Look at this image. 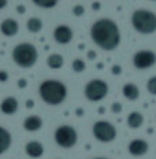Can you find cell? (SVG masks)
I'll list each match as a JSON object with an SVG mask.
<instances>
[{
    "label": "cell",
    "mask_w": 156,
    "mask_h": 159,
    "mask_svg": "<svg viewBox=\"0 0 156 159\" xmlns=\"http://www.w3.org/2000/svg\"><path fill=\"white\" fill-rule=\"evenodd\" d=\"M77 115H82V110H77Z\"/></svg>",
    "instance_id": "d6a6232c"
},
{
    "label": "cell",
    "mask_w": 156,
    "mask_h": 159,
    "mask_svg": "<svg viewBox=\"0 0 156 159\" xmlns=\"http://www.w3.org/2000/svg\"><path fill=\"white\" fill-rule=\"evenodd\" d=\"M126 122H127V126L131 128V129H137L140 128L142 125V122H144V117H142L141 112L138 111H133L130 114L127 115V119H126Z\"/></svg>",
    "instance_id": "e0dca14e"
},
{
    "label": "cell",
    "mask_w": 156,
    "mask_h": 159,
    "mask_svg": "<svg viewBox=\"0 0 156 159\" xmlns=\"http://www.w3.org/2000/svg\"><path fill=\"white\" fill-rule=\"evenodd\" d=\"M25 7H24V6H18V7H16V11H18L19 12V14H24V12H25Z\"/></svg>",
    "instance_id": "f1b7e54d"
},
{
    "label": "cell",
    "mask_w": 156,
    "mask_h": 159,
    "mask_svg": "<svg viewBox=\"0 0 156 159\" xmlns=\"http://www.w3.org/2000/svg\"><path fill=\"white\" fill-rule=\"evenodd\" d=\"M26 85H28V82H26V80L21 78V80H19V81H18V87H19V88H25Z\"/></svg>",
    "instance_id": "4316f807"
},
{
    "label": "cell",
    "mask_w": 156,
    "mask_h": 159,
    "mask_svg": "<svg viewBox=\"0 0 156 159\" xmlns=\"http://www.w3.org/2000/svg\"><path fill=\"white\" fill-rule=\"evenodd\" d=\"M156 63V54L152 51H148V49H142V51L136 52L134 56H133V65L137 69H149L152 67Z\"/></svg>",
    "instance_id": "ba28073f"
},
{
    "label": "cell",
    "mask_w": 156,
    "mask_h": 159,
    "mask_svg": "<svg viewBox=\"0 0 156 159\" xmlns=\"http://www.w3.org/2000/svg\"><path fill=\"white\" fill-rule=\"evenodd\" d=\"M93 136L101 143H109L117 137V128L108 121H97L93 125Z\"/></svg>",
    "instance_id": "52a82bcc"
},
{
    "label": "cell",
    "mask_w": 156,
    "mask_h": 159,
    "mask_svg": "<svg viewBox=\"0 0 156 159\" xmlns=\"http://www.w3.org/2000/svg\"><path fill=\"white\" fill-rule=\"evenodd\" d=\"M95 56H96V52L95 51H89L88 52V58L89 59H95Z\"/></svg>",
    "instance_id": "f546056e"
},
{
    "label": "cell",
    "mask_w": 156,
    "mask_h": 159,
    "mask_svg": "<svg viewBox=\"0 0 156 159\" xmlns=\"http://www.w3.org/2000/svg\"><path fill=\"white\" fill-rule=\"evenodd\" d=\"M99 7H100V6H99V4H97V3H95V4H93V8H95V10H97Z\"/></svg>",
    "instance_id": "1f68e13d"
},
{
    "label": "cell",
    "mask_w": 156,
    "mask_h": 159,
    "mask_svg": "<svg viewBox=\"0 0 156 159\" xmlns=\"http://www.w3.org/2000/svg\"><path fill=\"white\" fill-rule=\"evenodd\" d=\"M152 2H156V0H152Z\"/></svg>",
    "instance_id": "e575fe53"
},
{
    "label": "cell",
    "mask_w": 156,
    "mask_h": 159,
    "mask_svg": "<svg viewBox=\"0 0 156 159\" xmlns=\"http://www.w3.org/2000/svg\"><path fill=\"white\" fill-rule=\"evenodd\" d=\"M38 52L30 43H21L12 49V61L19 67H32L37 62Z\"/></svg>",
    "instance_id": "277c9868"
},
{
    "label": "cell",
    "mask_w": 156,
    "mask_h": 159,
    "mask_svg": "<svg viewBox=\"0 0 156 159\" xmlns=\"http://www.w3.org/2000/svg\"><path fill=\"white\" fill-rule=\"evenodd\" d=\"M78 140V134L73 126L69 125H63L59 126L55 132V141L58 143V145H60L62 148H71L74 147L75 143Z\"/></svg>",
    "instance_id": "5b68a950"
},
{
    "label": "cell",
    "mask_w": 156,
    "mask_h": 159,
    "mask_svg": "<svg viewBox=\"0 0 156 159\" xmlns=\"http://www.w3.org/2000/svg\"><path fill=\"white\" fill-rule=\"evenodd\" d=\"M122 92H123V96L129 100H137L138 96H140V91H138V87L133 82H129V84H125L123 88H122Z\"/></svg>",
    "instance_id": "9a60e30c"
},
{
    "label": "cell",
    "mask_w": 156,
    "mask_h": 159,
    "mask_svg": "<svg viewBox=\"0 0 156 159\" xmlns=\"http://www.w3.org/2000/svg\"><path fill=\"white\" fill-rule=\"evenodd\" d=\"M54 39L59 44H69L73 40V30L67 25H59L54 30Z\"/></svg>",
    "instance_id": "9c48e42d"
},
{
    "label": "cell",
    "mask_w": 156,
    "mask_h": 159,
    "mask_svg": "<svg viewBox=\"0 0 156 159\" xmlns=\"http://www.w3.org/2000/svg\"><path fill=\"white\" fill-rule=\"evenodd\" d=\"M18 30H19L18 22H16L15 19H12V18L4 19V21L2 22V25H0V32H2L4 36H7V37H12V36H15L16 33H18Z\"/></svg>",
    "instance_id": "30bf717a"
},
{
    "label": "cell",
    "mask_w": 156,
    "mask_h": 159,
    "mask_svg": "<svg viewBox=\"0 0 156 159\" xmlns=\"http://www.w3.org/2000/svg\"><path fill=\"white\" fill-rule=\"evenodd\" d=\"M40 96L47 104L58 106L65 102L67 96V88L60 81L56 80H45L40 84Z\"/></svg>",
    "instance_id": "7a4b0ae2"
},
{
    "label": "cell",
    "mask_w": 156,
    "mask_h": 159,
    "mask_svg": "<svg viewBox=\"0 0 156 159\" xmlns=\"http://www.w3.org/2000/svg\"><path fill=\"white\" fill-rule=\"evenodd\" d=\"M63 63H65V61H63V56L59 55V54H51L48 56L47 59V65L49 66L51 69H55V70H58V69H60Z\"/></svg>",
    "instance_id": "ac0fdd59"
},
{
    "label": "cell",
    "mask_w": 156,
    "mask_h": 159,
    "mask_svg": "<svg viewBox=\"0 0 156 159\" xmlns=\"http://www.w3.org/2000/svg\"><path fill=\"white\" fill-rule=\"evenodd\" d=\"M32 2L41 8H54L59 0H32Z\"/></svg>",
    "instance_id": "ffe728a7"
},
{
    "label": "cell",
    "mask_w": 156,
    "mask_h": 159,
    "mask_svg": "<svg viewBox=\"0 0 156 159\" xmlns=\"http://www.w3.org/2000/svg\"><path fill=\"white\" fill-rule=\"evenodd\" d=\"M147 151H148V143L141 140V139H136V140L130 141V144H129V152H130L133 157L144 155Z\"/></svg>",
    "instance_id": "8fae6325"
},
{
    "label": "cell",
    "mask_w": 156,
    "mask_h": 159,
    "mask_svg": "<svg viewBox=\"0 0 156 159\" xmlns=\"http://www.w3.org/2000/svg\"><path fill=\"white\" fill-rule=\"evenodd\" d=\"M85 96L91 102H99L108 93V84L103 80H92L85 85Z\"/></svg>",
    "instance_id": "8992f818"
},
{
    "label": "cell",
    "mask_w": 156,
    "mask_h": 159,
    "mask_svg": "<svg viewBox=\"0 0 156 159\" xmlns=\"http://www.w3.org/2000/svg\"><path fill=\"white\" fill-rule=\"evenodd\" d=\"M71 67H73V70H74L75 73H82L85 70V62L82 61V59H74L73 61V65H71Z\"/></svg>",
    "instance_id": "44dd1931"
},
{
    "label": "cell",
    "mask_w": 156,
    "mask_h": 159,
    "mask_svg": "<svg viewBox=\"0 0 156 159\" xmlns=\"http://www.w3.org/2000/svg\"><path fill=\"white\" fill-rule=\"evenodd\" d=\"M26 106H28V107H32V106H33V102H32V100H28V103H26Z\"/></svg>",
    "instance_id": "4dcf8cb0"
},
{
    "label": "cell",
    "mask_w": 156,
    "mask_h": 159,
    "mask_svg": "<svg viewBox=\"0 0 156 159\" xmlns=\"http://www.w3.org/2000/svg\"><path fill=\"white\" fill-rule=\"evenodd\" d=\"M8 80V73L4 70H0V82H6Z\"/></svg>",
    "instance_id": "d4e9b609"
},
{
    "label": "cell",
    "mask_w": 156,
    "mask_h": 159,
    "mask_svg": "<svg viewBox=\"0 0 156 159\" xmlns=\"http://www.w3.org/2000/svg\"><path fill=\"white\" fill-rule=\"evenodd\" d=\"M41 126H42V119L38 115H30L24 122V128L28 132H36L38 129H41Z\"/></svg>",
    "instance_id": "5bb4252c"
},
{
    "label": "cell",
    "mask_w": 156,
    "mask_h": 159,
    "mask_svg": "<svg viewBox=\"0 0 156 159\" xmlns=\"http://www.w3.org/2000/svg\"><path fill=\"white\" fill-rule=\"evenodd\" d=\"M131 25L141 34H151L156 32V14L149 10H136L131 14Z\"/></svg>",
    "instance_id": "3957f363"
},
{
    "label": "cell",
    "mask_w": 156,
    "mask_h": 159,
    "mask_svg": "<svg viewBox=\"0 0 156 159\" xmlns=\"http://www.w3.org/2000/svg\"><path fill=\"white\" fill-rule=\"evenodd\" d=\"M111 71H112V74L118 75V74H121V73H122V67H121L119 65H115V66H112Z\"/></svg>",
    "instance_id": "484cf974"
},
{
    "label": "cell",
    "mask_w": 156,
    "mask_h": 159,
    "mask_svg": "<svg viewBox=\"0 0 156 159\" xmlns=\"http://www.w3.org/2000/svg\"><path fill=\"white\" fill-rule=\"evenodd\" d=\"M147 89H148V92L151 95H155L156 96V75H154V77H151V78L148 80Z\"/></svg>",
    "instance_id": "7402d4cb"
},
{
    "label": "cell",
    "mask_w": 156,
    "mask_h": 159,
    "mask_svg": "<svg viewBox=\"0 0 156 159\" xmlns=\"http://www.w3.org/2000/svg\"><path fill=\"white\" fill-rule=\"evenodd\" d=\"M25 151L30 158H40L42 154H44V147H42L41 143L33 140V141H29V143L26 144Z\"/></svg>",
    "instance_id": "4fadbf2b"
},
{
    "label": "cell",
    "mask_w": 156,
    "mask_h": 159,
    "mask_svg": "<svg viewBox=\"0 0 156 159\" xmlns=\"http://www.w3.org/2000/svg\"><path fill=\"white\" fill-rule=\"evenodd\" d=\"M92 40L104 51H112L121 43V32L112 19L103 18L96 21L91 29Z\"/></svg>",
    "instance_id": "6da1fadb"
},
{
    "label": "cell",
    "mask_w": 156,
    "mask_h": 159,
    "mask_svg": "<svg viewBox=\"0 0 156 159\" xmlns=\"http://www.w3.org/2000/svg\"><path fill=\"white\" fill-rule=\"evenodd\" d=\"M7 3H8V0H0V10L4 8L7 6Z\"/></svg>",
    "instance_id": "83f0119b"
},
{
    "label": "cell",
    "mask_w": 156,
    "mask_h": 159,
    "mask_svg": "<svg viewBox=\"0 0 156 159\" xmlns=\"http://www.w3.org/2000/svg\"><path fill=\"white\" fill-rule=\"evenodd\" d=\"M26 26H28L29 32L38 33V32H41V29H42V21L40 18H37V16H32V18H29Z\"/></svg>",
    "instance_id": "d6986e66"
},
{
    "label": "cell",
    "mask_w": 156,
    "mask_h": 159,
    "mask_svg": "<svg viewBox=\"0 0 156 159\" xmlns=\"http://www.w3.org/2000/svg\"><path fill=\"white\" fill-rule=\"evenodd\" d=\"M18 100H16L15 98H12V96H8V98H6L2 102V104H0V110H2L3 114L6 115H12L15 114L16 111H18Z\"/></svg>",
    "instance_id": "7c38bea8"
},
{
    "label": "cell",
    "mask_w": 156,
    "mask_h": 159,
    "mask_svg": "<svg viewBox=\"0 0 156 159\" xmlns=\"http://www.w3.org/2000/svg\"><path fill=\"white\" fill-rule=\"evenodd\" d=\"M96 159H104V158H96Z\"/></svg>",
    "instance_id": "836d02e7"
},
{
    "label": "cell",
    "mask_w": 156,
    "mask_h": 159,
    "mask_svg": "<svg viewBox=\"0 0 156 159\" xmlns=\"http://www.w3.org/2000/svg\"><path fill=\"white\" fill-rule=\"evenodd\" d=\"M11 145V134L7 129L0 126V155L6 152Z\"/></svg>",
    "instance_id": "2e32d148"
},
{
    "label": "cell",
    "mask_w": 156,
    "mask_h": 159,
    "mask_svg": "<svg viewBox=\"0 0 156 159\" xmlns=\"http://www.w3.org/2000/svg\"><path fill=\"white\" fill-rule=\"evenodd\" d=\"M73 14H74L75 16H82L85 14V7L81 4H77L73 7Z\"/></svg>",
    "instance_id": "603a6c76"
},
{
    "label": "cell",
    "mask_w": 156,
    "mask_h": 159,
    "mask_svg": "<svg viewBox=\"0 0 156 159\" xmlns=\"http://www.w3.org/2000/svg\"><path fill=\"white\" fill-rule=\"evenodd\" d=\"M111 111L115 112V114H118V112L122 111V104L119 103V102H115V103L111 104Z\"/></svg>",
    "instance_id": "cb8c5ba5"
}]
</instances>
